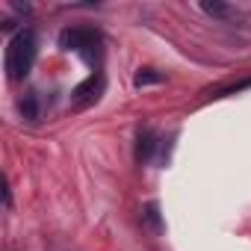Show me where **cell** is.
<instances>
[{
    "label": "cell",
    "instance_id": "1",
    "mask_svg": "<svg viewBox=\"0 0 251 251\" xmlns=\"http://www.w3.org/2000/svg\"><path fill=\"white\" fill-rule=\"evenodd\" d=\"M36 53H39V39L36 33L27 27V30H18L9 45H6V53H3V65H6V77L9 80H24L36 62Z\"/></svg>",
    "mask_w": 251,
    "mask_h": 251
},
{
    "label": "cell",
    "instance_id": "2",
    "mask_svg": "<svg viewBox=\"0 0 251 251\" xmlns=\"http://www.w3.org/2000/svg\"><path fill=\"white\" fill-rule=\"evenodd\" d=\"M59 48L74 50V53L86 56L89 62H95L100 53V33L92 27H65L59 33Z\"/></svg>",
    "mask_w": 251,
    "mask_h": 251
},
{
    "label": "cell",
    "instance_id": "3",
    "mask_svg": "<svg viewBox=\"0 0 251 251\" xmlns=\"http://www.w3.org/2000/svg\"><path fill=\"white\" fill-rule=\"evenodd\" d=\"M103 86H106L103 74H100V71H92V74L71 92V109H86V106H92V103L103 95Z\"/></svg>",
    "mask_w": 251,
    "mask_h": 251
},
{
    "label": "cell",
    "instance_id": "4",
    "mask_svg": "<svg viewBox=\"0 0 251 251\" xmlns=\"http://www.w3.org/2000/svg\"><path fill=\"white\" fill-rule=\"evenodd\" d=\"M198 6H201L204 15L219 18V21H233V18H239V9L230 6V3H225V0H201Z\"/></svg>",
    "mask_w": 251,
    "mask_h": 251
},
{
    "label": "cell",
    "instance_id": "5",
    "mask_svg": "<svg viewBox=\"0 0 251 251\" xmlns=\"http://www.w3.org/2000/svg\"><path fill=\"white\" fill-rule=\"evenodd\" d=\"M154 148H157V136H154V130H139V136H136V148H133L136 163H148V160L154 157Z\"/></svg>",
    "mask_w": 251,
    "mask_h": 251
},
{
    "label": "cell",
    "instance_id": "6",
    "mask_svg": "<svg viewBox=\"0 0 251 251\" xmlns=\"http://www.w3.org/2000/svg\"><path fill=\"white\" fill-rule=\"evenodd\" d=\"M18 109L27 121H39L42 118V100H39V92H27L21 100H18Z\"/></svg>",
    "mask_w": 251,
    "mask_h": 251
},
{
    "label": "cell",
    "instance_id": "7",
    "mask_svg": "<svg viewBox=\"0 0 251 251\" xmlns=\"http://www.w3.org/2000/svg\"><path fill=\"white\" fill-rule=\"evenodd\" d=\"M166 77L160 74V71H154V68H139V74L133 77V83L136 86H151V83H163Z\"/></svg>",
    "mask_w": 251,
    "mask_h": 251
},
{
    "label": "cell",
    "instance_id": "8",
    "mask_svg": "<svg viewBox=\"0 0 251 251\" xmlns=\"http://www.w3.org/2000/svg\"><path fill=\"white\" fill-rule=\"evenodd\" d=\"M145 219H148L151 225H160V216H157V204H148V207H145Z\"/></svg>",
    "mask_w": 251,
    "mask_h": 251
}]
</instances>
